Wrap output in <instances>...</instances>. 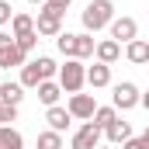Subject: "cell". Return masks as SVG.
<instances>
[{
    "mask_svg": "<svg viewBox=\"0 0 149 149\" xmlns=\"http://www.w3.org/2000/svg\"><path fill=\"white\" fill-rule=\"evenodd\" d=\"M87 66H83V59H66V66H59V90H66V94H80L83 90V83H87Z\"/></svg>",
    "mask_w": 149,
    "mask_h": 149,
    "instance_id": "7a4b0ae2",
    "label": "cell"
},
{
    "mask_svg": "<svg viewBox=\"0 0 149 149\" xmlns=\"http://www.w3.org/2000/svg\"><path fill=\"white\" fill-rule=\"evenodd\" d=\"M125 56H128V63H135V66L149 63V42L146 38H132V42L125 45Z\"/></svg>",
    "mask_w": 149,
    "mask_h": 149,
    "instance_id": "8fae6325",
    "label": "cell"
},
{
    "mask_svg": "<svg viewBox=\"0 0 149 149\" xmlns=\"http://www.w3.org/2000/svg\"><path fill=\"white\" fill-rule=\"evenodd\" d=\"M114 17V3L111 0H90L87 7H83V14H80V21H83V28H87V35H94V31H101V28H108Z\"/></svg>",
    "mask_w": 149,
    "mask_h": 149,
    "instance_id": "6da1fadb",
    "label": "cell"
},
{
    "mask_svg": "<svg viewBox=\"0 0 149 149\" xmlns=\"http://www.w3.org/2000/svg\"><path fill=\"white\" fill-rule=\"evenodd\" d=\"M35 66H38V73H42V80H52V76L59 73V66H56L49 56H38V59H35Z\"/></svg>",
    "mask_w": 149,
    "mask_h": 149,
    "instance_id": "603a6c76",
    "label": "cell"
},
{
    "mask_svg": "<svg viewBox=\"0 0 149 149\" xmlns=\"http://www.w3.org/2000/svg\"><path fill=\"white\" fill-rule=\"evenodd\" d=\"M0 83H3V80H0Z\"/></svg>",
    "mask_w": 149,
    "mask_h": 149,
    "instance_id": "1f68e13d",
    "label": "cell"
},
{
    "mask_svg": "<svg viewBox=\"0 0 149 149\" xmlns=\"http://www.w3.org/2000/svg\"><path fill=\"white\" fill-rule=\"evenodd\" d=\"M56 45H59V52H63L66 59H76V35L59 31V35H56Z\"/></svg>",
    "mask_w": 149,
    "mask_h": 149,
    "instance_id": "ffe728a7",
    "label": "cell"
},
{
    "mask_svg": "<svg viewBox=\"0 0 149 149\" xmlns=\"http://www.w3.org/2000/svg\"><path fill=\"white\" fill-rule=\"evenodd\" d=\"M7 42H14V38L7 35V31H0V45H7Z\"/></svg>",
    "mask_w": 149,
    "mask_h": 149,
    "instance_id": "f1b7e54d",
    "label": "cell"
},
{
    "mask_svg": "<svg viewBox=\"0 0 149 149\" xmlns=\"http://www.w3.org/2000/svg\"><path fill=\"white\" fill-rule=\"evenodd\" d=\"M28 3H45V0H28Z\"/></svg>",
    "mask_w": 149,
    "mask_h": 149,
    "instance_id": "f546056e",
    "label": "cell"
},
{
    "mask_svg": "<svg viewBox=\"0 0 149 149\" xmlns=\"http://www.w3.org/2000/svg\"><path fill=\"white\" fill-rule=\"evenodd\" d=\"M38 149H63V135L59 132H38Z\"/></svg>",
    "mask_w": 149,
    "mask_h": 149,
    "instance_id": "7402d4cb",
    "label": "cell"
},
{
    "mask_svg": "<svg viewBox=\"0 0 149 149\" xmlns=\"http://www.w3.org/2000/svg\"><path fill=\"white\" fill-rule=\"evenodd\" d=\"M45 121H49V132H59V135H63V132L73 125L70 111H66V108H59V104H52V108L45 111Z\"/></svg>",
    "mask_w": 149,
    "mask_h": 149,
    "instance_id": "ba28073f",
    "label": "cell"
},
{
    "mask_svg": "<svg viewBox=\"0 0 149 149\" xmlns=\"http://www.w3.org/2000/svg\"><path fill=\"white\" fill-rule=\"evenodd\" d=\"M94 56H97V63L111 66V63H118V59H121V45H118V42H111V38H104V42H97V45H94Z\"/></svg>",
    "mask_w": 149,
    "mask_h": 149,
    "instance_id": "9c48e42d",
    "label": "cell"
},
{
    "mask_svg": "<svg viewBox=\"0 0 149 149\" xmlns=\"http://www.w3.org/2000/svg\"><path fill=\"white\" fill-rule=\"evenodd\" d=\"M21 97H24V87H21V83H0V101H3V104L17 108Z\"/></svg>",
    "mask_w": 149,
    "mask_h": 149,
    "instance_id": "ac0fdd59",
    "label": "cell"
},
{
    "mask_svg": "<svg viewBox=\"0 0 149 149\" xmlns=\"http://www.w3.org/2000/svg\"><path fill=\"white\" fill-rule=\"evenodd\" d=\"M139 87L135 83H118L114 87V94H111V108L114 111H132V108H139Z\"/></svg>",
    "mask_w": 149,
    "mask_h": 149,
    "instance_id": "3957f363",
    "label": "cell"
},
{
    "mask_svg": "<svg viewBox=\"0 0 149 149\" xmlns=\"http://www.w3.org/2000/svg\"><path fill=\"white\" fill-rule=\"evenodd\" d=\"M14 45H17V49L28 56V52H31V49L38 45V35H35V31H31V35H21V38H14Z\"/></svg>",
    "mask_w": 149,
    "mask_h": 149,
    "instance_id": "cb8c5ba5",
    "label": "cell"
},
{
    "mask_svg": "<svg viewBox=\"0 0 149 149\" xmlns=\"http://www.w3.org/2000/svg\"><path fill=\"white\" fill-rule=\"evenodd\" d=\"M0 149H24L21 132H17V128H10V125H0Z\"/></svg>",
    "mask_w": 149,
    "mask_h": 149,
    "instance_id": "2e32d148",
    "label": "cell"
},
{
    "mask_svg": "<svg viewBox=\"0 0 149 149\" xmlns=\"http://www.w3.org/2000/svg\"><path fill=\"white\" fill-rule=\"evenodd\" d=\"M38 83H42V73H38L35 59H31V63H24V66H21V87H24V90H28V87L35 90Z\"/></svg>",
    "mask_w": 149,
    "mask_h": 149,
    "instance_id": "d6986e66",
    "label": "cell"
},
{
    "mask_svg": "<svg viewBox=\"0 0 149 149\" xmlns=\"http://www.w3.org/2000/svg\"><path fill=\"white\" fill-rule=\"evenodd\" d=\"M10 17H14V7H10V0H0V28H3V24H10Z\"/></svg>",
    "mask_w": 149,
    "mask_h": 149,
    "instance_id": "4316f807",
    "label": "cell"
},
{
    "mask_svg": "<svg viewBox=\"0 0 149 149\" xmlns=\"http://www.w3.org/2000/svg\"><path fill=\"white\" fill-rule=\"evenodd\" d=\"M94 45H97V42H94V35H87V31H83V35H76V59L94 56Z\"/></svg>",
    "mask_w": 149,
    "mask_h": 149,
    "instance_id": "44dd1931",
    "label": "cell"
},
{
    "mask_svg": "<svg viewBox=\"0 0 149 149\" xmlns=\"http://www.w3.org/2000/svg\"><path fill=\"white\" fill-rule=\"evenodd\" d=\"M10 66H24V52H21L14 42L0 45V70H10Z\"/></svg>",
    "mask_w": 149,
    "mask_h": 149,
    "instance_id": "7c38bea8",
    "label": "cell"
},
{
    "mask_svg": "<svg viewBox=\"0 0 149 149\" xmlns=\"http://www.w3.org/2000/svg\"><path fill=\"white\" fill-rule=\"evenodd\" d=\"M97 108V101H94V94H70V104H66V111L70 118H80V121H90V114Z\"/></svg>",
    "mask_w": 149,
    "mask_h": 149,
    "instance_id": "8992f818",
    "label": "cell"
},
{
    "mask_svg": "<svg viewBox=\"0 0 149 149\" xmlns=\"http://www.w3.org/2000/svg\"><path fill=\"white\" fill-rule=\"evenodd\" d=\"M7 121H17V108H10V104L0 101V125H7Z\"/></svg>",
    "mask_w": 149,
    "mask_h": 149,
    "instance_id": "484cf974",
    "label": "cell"
},
{
    "mask_svg": "<svg viewBox=\"0 0 149 149\" xmlns=\"http://www.w3.org/2000/svg\"><path fill=\"white\" fill-rule=\"evenodd\" d=\"M31 31H35V17H31V14H14V17H10V38L31 35Z\"/></svg>",
    "mask_w": 149,
    "mask_h": 149,
    "instance_id": "9a60e30c",
    "label": "cell"
},
{
    "mask_svg": "<svg viewBox=\"0 0 149 149\" xmlns=\"http://www.w3.org/2000/svg\"><path fill=\"white\" fill-rule=\"evenodd\" d=\"M101 146V128H94L90 121H83L73 135V149H97Z\"/></svg>",
    "mask_w": 149,
    "mask_h": 149,
    "instance_id": "52a82bcc",
    "label": "cell"
},
{
    "mask_svg": "<svg viewBox=\"0 0 149 149\" xmlns=\"http://www.w3.org/2000/svg\"><path fill=\"white\" fill-rule=\"evenodd\" d=\"M111 42L118 45H128L132 38H139V24H135V17H111Z\"/></svg>",
    "mask_w": 149,
    "mask_h": 149,
    "instance_id": "5b68a950",
    "label": "cell"
},
{
    "mask_svg": "<svg viewBox=\"0 0 149 149\" xmlns=\"http://www.w3.org/2000/svg\"><path fill=\"white\" fill-rule=\"evenodd\" d=\"M59 31H63V14H56V10L42 7V10H38V21H35V35H42V38H56Z\"/></svg>",
    "mask_w": 149,
    "mask_h": 149,
    "instance_id": "277c9868",
    "label": "cell"
},
{
    "mask_svg": "<svg viewBox=\"0 0 149 149\" xmlns=\"http://www.w3.org/2000/svg\"><path fill=\"white\" fill-rule=\"evenodd\" d=\"M97 149H111V146H97Z\"/></svg>",
    "mask_w": 149,
    "mask_h": 149,
    "instance_id": "4dcf8cb0",
    "label": "cell"
},
{
    "mask_svg": "<svg viewBox=\"0 0 149 149\" xmlns=\"http://www.w3.org/2000/svg\"><path fill=\"white\" fill-rule=\"evenodd\" d=\"M114 118H118V111H114L111 104H108V108H101V104H97V108H94V114H90V125H94V128H101V132H104V128H108V125H111Z\"/></svg>",
    "mask_w": 149,
    "mask_h": 149,
    "instance_id": "e0dca14e",
    "label": "cell"
},
{
    "mask_svg": "<svg viewBox=\"0 0 149 149\" xmlns=\"http://www.w3.org/2000/svg\"><path fill=\"white\" fill-rule=\"evenodd\" d=\"M104 135H108V142H111V146H118V142L132 139V125H128V121H121V118H114L111 125L104 128Z\"/></svg>",
    "mask_w": 149,
    "mask_h": 149,
    "instance_id": "4fadbf2b",
    "label": "cell"
},
{
    "mask_svg": "<svg viewBox=\"0 0 149 149\" xmlns=\"http://www.w3.org/2000/svg\"><path fill=\"white\" fill-rule=\"evenodd\" d=\"M35 90H38V101H42L45 108L59 104V94H63V90H59V83H56V80H42V83H38Z\"/></svg>",
    "mask_w": 149,
    "mask_h": 149,
    "instance_id": "5bb4252c",
    "label": "cell"
},
{
    "mask_svg": "<svg viewBox=\"0 0 149 149\" xmlns=\"http://www.w3.org/2000/svg\"><path fill=\"white\" fill-rule=\"evenodd\" d=\"M73 0H45L42 7H49V10H56V14H66V7H70Z\"/></svg>",
    "mask_w": 149,
    "mask_h": 149,
    "instance_id": "83f0119b",
    "label": "cell"
},
{
    "mask_svg": "<svg viewBox=\"0 0 149 149\" xmlns=\"http://www.w3.org/2000/svg\"><path fill=\"white\" fill-rule=\"evenodd\" d=\"M87 83L94 87V90H101V87H108L111 83V66H104V63H94V66H87Z\"/></svg>",
    "mask_w": 149,
    "mask_h": 149,
    "instance_id": "30bf717a",
    "label": "cell"
},
{
    "mask_svg": "<svg viewBox=\"0 0 149 149\" xmlns=\"http://www.w3.org/2000/svg\"><path fill=\"white\" fill-rule=\"evenodd\" d=\"M121 149H149V132H146V135H139V139H125Z\"/></svg>",
    "mask_w": 149,
    "mask_h": 149,
    "instance_id": "d4e9b609",
    "label": "cell"
}]
</instances>
